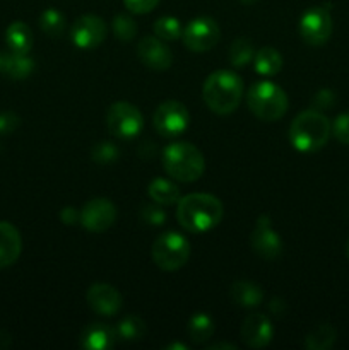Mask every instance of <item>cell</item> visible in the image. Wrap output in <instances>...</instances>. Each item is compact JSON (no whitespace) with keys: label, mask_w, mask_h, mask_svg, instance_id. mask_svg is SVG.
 Returning a JSON list of instances; mask_svg holds the SVG:
<instances>
[{"label":"cell","mask_w":349,"mask_h":350,"mask_svg":"<svg viewBox=\"0 0 349 350\" xmlns=\"http://www.w3.org/2000/svg\"><path fill=\"white\" fill-rule=\"evenodd\" d=\"M224 208L221 200L209 193H190L177 204V219L187 231L207 232L221 222Z\"/></svg>","instance_id":"6da1fadb"},{"label":"cell","mask_w":349,"mask_h":350,"mask_svg":"<svg viewBox=\"0 0 349 350\" xmlns=\"http://www.w3.org/2000/svg\"><path fill=\"white\" fill-rule=\"evenodd\" d=\"M202 98L216 115H229L240 106L243 98V81L229 70H216L205 79Z\"/></svg>","instance_id":"7a4b0ae2"},{"label":"cell","mask_w":349,"mask_h":350,"mask_svg":"<svg viewBox=\"0 0 349 350\" xmlns=\"http://www.w3.org/2000/svg\"><path fill=\"white\" fill-rule=\"evenodd\" d=\"M332 125L320 111L307 109L294 116L289 125L291 146L300 152H317L327 144Z\"/></svg>","instance_id":"3957f363"},{"label":"cell","mask_w":349,"mask_h":350,"mask_svg":"<svg viewBox=\"0 0 349 350\" xmlns=\"http://www.w3.org/2000/svg\"><path fill=\"white\" fill-rule=\"evenodd\" d=\"M163 166L177 181L192 183L204 174L205 161L194 144L177 142L163 150Z\"/></svg>","instance_id":"277c9868"},{"label":"cell","mask_w":349,"mask_h":350,"mask_svg":"<svg viewBox=\"0 0 349 350\" xmlns=\"http://www.w3.org/2000/svg\"><path fill=\"white\" fill-rule=\"evenodd\" d=\"M246 105L257 118L263 122H276L287 111V96L274 82L262 81L250 88Z\"/></svg>","instance_id":"5b68a950"},{"label":"cell","mask_w":349,"mask_h":350,"mask_svg":"<svg viewBox=\"0 0 349 350\" xmlns=\"http://www.w3.org/2000/svg\"><path fill=\"white\" fill-rule=\"evenodd\" d=\"M190 258V245L180 232L166 231L153 245V260L164 272L180 270Z\"/></svg>","instance_id":"8992f818"},{"label":"cell","mask_w":349,"mask_h":350,"mask_svg":"<svg viewBox=\"0 0 349 350\" xmlns=\"http://www.w3.org/2000/svg\"><path fill=\"white\" fill-rule=\"evenodd\" d=\"M106 126L118 139H133L142 132V113L127 101L113 103L106 113Z\"/></svg>","instance_id":"52a82bcc"},{"label":"cell","mask_w":349,"mask_h":350,"mask_svg":"<svg viewBox=\"0 0 349 350\" xmlns=\"http://www.w3.org/2000/svg\"><path fill=\"white\" fill-rule=\"evenodd\" d=\"M300 36L310 46H322L332 34V16L327 7H311L300 19Z\"/></svg>","instance_id":"ba28073f"},{"label":"cell","mask_w":349,"mask_h":350,"mask_svg":"<svg viewBox=\"0 0 349 350\" xmlns=\"http://www.w3.org/2000/svg\"><path fill=\"white\" fill-rule=\"evenodd\" d=\"M154 129L164 137H174L183 133L190 125V113L185 108L183 103L174 101H164L157 106L153 116Z\"/></svg>","instance_id":"9c48e42d"},{"label":"cell","mask_w":349,"mask_h":350,"mask_svg":"<svg viewBox=\"0 0 349 350\" xmlns=\"http://www.w3.org/2000/svg\"><path fill=\"white\" fill-rule=\"evenodd\" d=\"M181 38L185 46L195 53L209 51L219 41V26L211 17H195L187 24Z\"/></svg>","instance_id":"30bf717a"},{"label":"cell","mask_w":349,"mask_h":350,"mask_svg":"<svg viewBox=\"0 0 349 350\" xmlns=\"http://www.w3.org/2000/svg\"><path fill=\"white\" fill-rule=\"evenodd\" d=\"M250 245L253 253L262 260H276L283 253L281 236L274 231L272 221L267 214H262L257 219L255 228L250 234Z\"/></svg>","instance_id":"8fae6325"},{"label":"cell","mask_w":349,"mask_h":350,"mask_svg":"<svg viewBox=\"0 0 349 350\" xmlns=\"http://www.w3.org/2000/svg\"><path fill=\"white\" fill-rule=\"evenodd\" d=\"M116 219V207L108 198H92L82 207L81 224L89 232H105Z\"/></svg>","instance_id":"7c38bea8"},{"label":"cell","mask_w":349,"mask_h":350,"mask_svg":"<svg viewBox=\"0 0 349 350\" xmlns=\"http://www.w3.org/2000/svg\"><path fill=\"white\" fill-rule=\"evenodd\" d=\"M70 38L74 44L82 50H92L99 46L106 38V24L101 17L86 14L79 17L70 31Z\"/></svg>","instance_id":"4fadbf2b"},{"label":"cell","mask_w":349,"mask_h":350,"mask_svg":"<svg viewBox=\"0 0 349 350\" xmlns=\"http://www.w3.org/2000/svg\"><path fill=\"white\" fill-rule=\"evenodd\" d=\"M137 55L146 67L153 70H166L173 64V53L161 38L146 36L137 43Z\"/></svg>","instance_id":"5bb4252c"},{"label":"cell","mask_w":349,"mask_h":350,"mask_svg":"<svg viewBox=\"0 0 349 350\" xmlns=\"http://www.w3.org/2000/svg\"><path fill=\"white\" fill-rule=\"evenodd\" d=\"M89 308L101 317H113L122 308V296L113 286L105 282L92 284L86 294Z\"/></svg>","instance_id":"9a60e30c"},{"label":"cell","mask_w":349,"mask_h":350,"mask_svg":"<svg viewBox=\"0 0 349 350\" xmlns=\"http://www.w3.org/2000/svg\"><path fill=\"white\" fill-rule=\"evenodd\" d=\"M240 335L250 349H263L272 340L274 328L266 314L252 313L243 321Z\"/></svg>","instance_id":"2e32d148"},{"label":"cell","mask_w":349,"mask_h":350,"mask_svg":"<svg viewBox=\"0 0 349 350\" xmlns=\"http://www.w3.org/2000/svg\"><path fill=\"white\" fill-rule=\"evenodd\" d=\"M23 252V238L10 222L0 221V270L14 265Z\"/></svg>","instance_id":"e0dca14e"},{"label":"cell","mask_w":349,"mask_h":350,"mask_svg":"<svg viewBox=\"0 0 349 350\" xmlns=\"http://www.w3.org/2000/svg\"><path fill=\"white\" fill-rule=\"evenodd\" d=\"M118 340L115 328L105 323H91L81 334V345L88 350H108Z\"/></svg>","instance_id":"ac0fdd59"},{"label":"cell","mask_w":349,"mask_h":350,"mask_svg":"<svg viewBox=\"0 0 349 350\" xmlns=\"http://www.w3.org/2000/svg\"><path fill=\"white\" fill-rule=\"evenodd\" d=\"M34 70V62L23 53H0V72L14 81L27 79Z\"/></svg>","instance_id":"d6986e66"},{"label":"cell","mask_w":349,"mask_h":350,"mask_svg":"<svg viewBox=\"0 0 349 350\" xmlns=\"http://www.w3.org/2000/svg\"><path fill=\"white\" fill-rule=\"evenodd\" d=\"M229 296L243 308H255L262 303L263 291L252 280H236L229 289Z\"/></svg>","instance_id":"ffe728a7"},{"label":"cell","mask_w":349,"mask_h":350,"mask_svg":"<svg viewBox=\"0 0 349 350\" xmlns=\"http://www.w3.org/2000/svg\"><path fill=\"white\" fill-rule=\"evenodd\" d=\"M5 41L10 51L27 55L31 48H33V33H31L27 24H24L23 21H16V23H12L7 27Z\"/></svg>","instance_id":"44dd1931"},{"label":"cell","mask_w":349,"mask_h":350,"mask_svg":"<svg viewBox=\"0 0 349 350\" xmlns=\"http://www.w3.org/2000/svg\"><path fill=\"white\" fill-rule=\"evenodd\" d=\"M253 64H255V70L259 72L263 77H269V75L279 74L281 68H283V57H281L279 51L272 46H263L253 57Z\"/></svg>","instance_id":"7402d4cb"},{"label":"cell","mask_w":349,"mask_h":350,"mask_svg":"<svg viewBox=\"0 0 349 350\" xmlns=\"http://www.w3.org/2000/svg\"><path fill=\"white\" fill-rule=\"evenodd\" d=\"M147 193L156 204L161 205H173L180 200V190H178L177 185L170 180H164V178H156V180L151 181L149 187H147Z\"/></svg>","instance_id":"603a6c76"},{"label":"cell","mask_w":349,"mask_h":350,"mask_svg":"<svg viewBox=\"0 0 349 350\" xmlns=\"http://www.w3.org/2000/svg\"><path fill=\"white\" fill-rule=\"evenodd\" d=\"M337 338V332L332 325L322 323L315 327L305 338V347L308 350H328Z\"/></svg>","instance_id":"cb8c5ba5"},{"label":"cell","mask_w":349,"mask_h":350,"mask_svg":"<svg viewBox=\"0 0 349 350\" xmlns=\"http://www.w3.org/2000/svg\"><path fill=\"white\" fill-rule=\"evenodd\" d=\"M187 332L194 344H204L205 340H209L214 335V321L209 314L197 313L188 321Z\"/></svg>","instance_id":"d4e9b609"},{"label":"cell","mask_w":349,"mask_h":350,"mask_svg":"<svg viewBox=\"0 0 349 350\" xmlns=\"http://www.w3.org/2000/svg\"><path fill=\"white\" fill-rule=\"evenodd\" d=\"M253 57H255V48H253L252 41H250L248 38H236L231 43V46H229L228 60L233 67H246V65L253 60Z\"/></svg>","instance_id":"484cf974"},{"label":"cell","mask_w":349,"mask_h":350,"mask_svg":"<svg viewBox=\"0 0 349 350\" xmlns=\"http://www.w3.org/2000/svg\"><path fill=\"white\" fill-rule=\"evenodd\" d=\"M116 335H118L120 340H125V342H137V340H142L144 335H146L147 327L144 323L142 318L139 317H125L118 325H116Z\"/></svg>","instance_id":"4316f807"},{"label":"cell","mask_w":349,"mask_h":350,"mask_svg":"<svg viewBox=\"0 0 349 350\" xmlns=\"http://www.w3.org/2000/svg\"><path fill=\"white\" fill-rule=\"evenodd\" d=\"M40 26L48 36H62L65 29V16L57 9H47L40 16Z\"/></svg>","instance_id":"83f0119b"},{"label":"cell","mask_w":349,"mask_h":350,"mask_svg":"<svg viewBox=\"0 0 349 350\" xmlns=\"http://www.w3.org/2000/svg\"><path fill=\"white\" fill-rule=\"evenodd\" d=\"M154 33H156L157 38H161L163 41H174L181 36V26L180 21L177 17L164 16L159 17V19L154 23Z\"/></svg>","instance_id":"f1b7e54d"},{"label":"cell","mask_w":349,"mask_h":350,"mask_svg":"<svg viewBox=\"0 0 349 350\" xmlns=\"http://www.w3.org/2000/svg\"><path fill=\"white\" fill-rule=\"evenodd\" d=\"M113 33H115V36L122 41L133 40V36L137 34L135 21L130 16H125V14H118V16L113 19Z\"/></svg>","instance_id":"f546056e"},{"label":"cell","mask_w":349,"mask_h":350,"mask_svg":"<svg viewBox=\"0 0 349 350\" xmlns=\"http://www.w3.org/2000/svg\"><path fill=\"white\" fill-rule=\"evenodd\" d=\"M120 150L113 142H99L92 147L91 157L98 164H112L118 159Z\"/></svg>","instance_id":"4dcf8cb0"},{"label":"cell","mask_w":349,"mask_h":350,"mask_svg":"<svg viewBox=\"0 0 349 350\" xmlns=\"http://www.w3.org/2000/svg\"><path fill=\"white\" fill-rule=\"evenodd\" d=\"M332 133L344 146H349V113L339 115L332 125Z\"/></svg>","instance_id":"1f68e13d"},{"label":"cell","mask_w":349,"mask_h":350,"mask_svg":"<svg viewBox=\"0 0 349 350\" xmlns=\"http://www.w3.org/2000/svg\"><path fill=\"white\" fill-rule=\"evenodd\" d=\"M311 103H313V108L317 109V111L318 109L332 108L335 103L334 91H331V89H320V91H317V94L313 96Z\"/></svg>","instance_id":"d6a6232c"},{"label":"cell","mask_w":349,"mask_h":350,"mask_svg":"<svg viewBox=\"0 0 349 350\" xmlns=\"http://www.w3.org/2000/svg\"><path fill=\"white\" fill-rule=\"evenodd\" d=\"M19 126V116L14 111L0 113V135H9Z\"/></svg>","instance_id":"836d02e7"},{"label":"cell","mask_w":349,"mask_h":350,"mask_svg":"<svg viewBox=\"0 0 349 350\" xmlns=\"http://www.w3.org/2000/svg\"><path fill=\"white\" fill-rule=\"evenodd\" d=\"M127 9L133 14H147L159 3V0H123Z\"/></svg>","instance_id":"e575fe53"},{"label":"cell","mask_w":349,"mask_h":350,"mask_svg":"<svg viewBox=\"0 0 349 350\" xmlns=\"http://www.w3.org/2000/svg\"><path fill=\"white\" fill-rule=\"evenodd\" d=\"M142 217L144 221L149 222V224L153 226H159V224H164V221H166V214H164L161 208L157 207H146L142 212Z\"/></svg>","instance_id":"d590c367"},{"label":"cell","mask_w":349,"mask_h":350,"mask_svg":"<svg viewBox=\"0 0 349 350\" xmlns=\"http://www.w3.org/2000/svg\"><path fill=\"white\" fill-rule=\"evenodd\" d=\"M60 219L65 224L74 226L77 224V222H81V212L74 207H65L60 211Z\"/></svg>","instance_id":"8d00e7d4"},{"label":"cell","mask_w":349,"mask_h":350,"mask_svg":"<svg viewBox=\"0 0 349 350\" xmlns=\"http://www.w3.org/2000/svg\"><path fill=\"white\" fill-rule=\"evenodd\" d=\"M269 308L274 314H277V317H281V314L286 313V304H284V301L279 299V297H276V299L270 301Z\"/></svg>","instance_id":"74e56055"},{"label":"cell","mask_w":349,"mask_h":350,"mask_svg":"<svg viewBox=\"0 0 349 350\" xmlns=\"http://www.w3.org/2000/svg\"><path fill=\"white\" fill-rule=\"evenodd\" d=\"M10 342H12V338H10V335L7 334V332L0 330V350L9 347Z\"/></svg>","instance_id":"f35d334b"},{"label":"cell","mask_w":349,"mask_h":350,"mask_svg":"<svg viewBox=\"0 0 349 350\" xmlns=\"http://www.w3.org/2000/svg\"><path fill=\"white\" fill-rule=\"evenodd\" d=\"M219 349H226V350L233 349V350H236L238 347H236V345H233V344H214V345H211V347H209V350H219Z\"/></svg>","instance_id":"ab89813d"},{"label":"cell","mask_w":349,"mask_h":350,"mask_svg":"<svg viewBox=\"0 0 349 350\" xmlns=\"http://www.w3.org/2000/svg\"><path fill=\"white\" fill-rule=\"evenodd\" d=\"M174 349H180V350H187V345L183 344H171L170 347H168V350H174Z\"/></svg>","instance_id":"60d3db41"},{"label":"cell","mask_w":349,"mask_h":350,"mask_svg":"<svg viewBox=\"0 0 349 350\" xmlns=\"http://www.w3.org/2000/svg\"><path fill=\"white\" fill-rule=\"evenodd\" d=\"M242 2H243V3H255L257 0H242Z\"/></svg>","instance_id":"b9f144b4"},{"label":"cell","mask_w":349,"mask_h":350,"mask_svg":"<svg viewBox=\"0 0 349 350\" xmlns=\"http://www.w3.org/2000/svg\"><path fill=\"white\" fill-rule=\"evenodd\" d=\"M346 255H348L349 258V239H348V245H346Z\"/></svg>","instance_id":"7bdbcfd3"}]
</instances>
